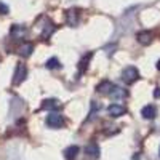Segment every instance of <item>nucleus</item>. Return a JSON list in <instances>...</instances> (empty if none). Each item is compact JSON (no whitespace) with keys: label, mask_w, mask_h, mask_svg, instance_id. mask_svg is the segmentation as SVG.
Returning <instances> with one entry per match:
<instances>
[{"label":"nucleus","mask_w":160,"mask_h":160,"mask_svg":"<svg viewBox=\"0 0 160 160\" xmlns=\"http://www.w3.org/2000/svg\"><path fill=\"white\" fill-rule=\"evenodd\" d=\"M138 78H139V72H138L136 68H133V66H128V68L123 69V72H122V80H123L127 85L135 83Z\"/></svg>","instance_id":"f257e3e1"},{"label":"nucleus","mask_w":160,"mask_h":160,"mask_svg":"<svg viewBox=\"0 0 160 160\" xmlns=\"http://www.w3.org/2000/svg\"><path fill=\"white\" fill-rule=\"evenodd\" d=\"M8 13V7L3 5V3H0V15H7Z\"/></svg>","instance_id":"a211bd4d"},{"label":"nucleus","mask_w":160,"mask_h":160,"mask_svg":"<svg viewBox=\"0 0 160 160\" xmlns=\"http://www.w3.org/2000/svg\"><path fill=\"white\" fill-rule=\"evenodd\" d=\"M111 98H114V99H120V98H125L127 96V91L125 90H122V88H118V87H114L112 90H111Z\"/></svg>","instance_id":"4468645a"},{"label":"nucleus","mask_w":160,"mask_h":160,"mask_svg":"<svg viewBox=\"0 0 160 160\" xmlns=\"http://www.w3.org/2000/svg\"><path fill=\"white\" fill-rule=\"evenodd\" d=\"M158 154H160V151H158Z\"/></svg>","instance_id":"412c9836"},{"label":"nucleus","mask_w":160,"mask_h":160,"mask_svg":"<svg viewBox=\"0 0 160 160\" xmlns=\"http://www.w3.org/2000/svg\"><path fill=\"white\" fill-rule=\"evenodd\" d=\"M125 112H127V109L123 108V106H120V104H111L108 108V114L111 117H120V115H123Z\"/></svg>","instance_id":"423d86ee"},{"label":"nucleus","mask_w":160,"mask_h":160,"mask_svg":"<svg viewBox=\"0 0 160 160\" xmlns=\"http://www.w3.org/2000/svg\"><path fill=\"white\" fill-rule=\"evenodd\" d=\"M157 69H158V71H160V59H158V61H157Z\"/></svg>","instance_id":"aec40b11"},{"label":"nucleus","mask_w":160,"mask_h":160,"mask_svg":"<svg viewBox=\"0 0 160 160\" xmlns=\"http://www.w3.org/2000/svg\"><path fill=\"white\" fill-rule=\"evenodd\" d=\"M136 40H138L141 45H151V42H152V32L141 31V32L136 34Z\"/></svg>","instance_id":"39448f33"},{"label":"nucleus","mask_w":160,"mask_h":160,"mask_svg":"<svg viewBox=\"0 0 160 160\" xmlns=\"http://www.w3.org/2000/svg\"><path fill=\"white\" fill-rule=\"evenodd\" d=\"M47 69H58V68H61V64H59V61H58V58H50L48 61H47Z\"/></svg>","instance_id":"dca6fc26"},{"label":"nucleus","mask_w":160,"mask_h":160,"mask_svg":"<svg viewBox=\"0 0 160 160\" xmlns=\"http://www.w3.org/2000/svg\"><path fill=\"white\" fill-rule=\"evenodd\" d=\"M154 98H160V88L158 87L154 90Z\"/></svg>","instance_id":"6ab92c4d"},{"label":"nucleus","mask_w":160,"mask_h":160,"mask_svg":"<svg viewBox=\"0 0 160 160\" xmlns=\"http://www.w3.org/2000/svg\"><path fill=\"white\" fill-rule=\"evenodd\" d=\"M66 21H68L69 26H77V22H78V10L71 8L68 13H66Z\"/></svg>","instance_id":"0eeeda50"},{"label":"nucleus","mask_w":160,"mask_h":160,"mask_svg":"<svg viewBox=\"0 0 160 160\" xmlns=\"http://www.w3.org/2000/svg\"><path fill=\"white\" fill-rule=\"evenodd\" d=\"M10 34L15 37V38H22V37L26 35V28H24V26H19V24H15V26L11 28Z\"/></svg>","instance_id":"1a4fd4ad"},{"label":"nucleus","mask_w":160,"mask_h":160,"mask_svg":"<svg viewBox=\"0 0 160 160\" xmlns=\"http://www.w3.org/2000/svg\"><path fill=\"white\" fill-rule=\"evenodd\" d=\"M91 53H88V55L87 56H83V59L82 61H80V66H78V69H80V72H83L87 68H88V62H90V59H91Z\"/></svg>","instance_id":"f3484780"},{"label":"nucleus","mask_w":160,"mask_h":160,"mask_svg":"<svg viewBox=\"0 0 160 160\" xmlns=\"http://www.w3.org/2000/svg\"><path fill=\"white\" fill-rule=\"evenodd\" d=\"M47 125L50 128H61L64 125V118L58 112H51V114L47 115Z\"/></svg>","instance_id":"f03ea898"},{"label":"nucleus","mask_w":160,"mask_h":160,"mask_svg":"<svg viewBox=\"0 0 160 160\" xmlns=\"http://www.w3.org/2000/svg\"><path fill=\"white\" fill-rule=\"evenodd\" d=\"M34 51V45L32 43H24L21 48H19V55L24 56V58H29Z\"/></svg>","instance_id":"ddd939ff"},{"label":"nucleus","mask_w":160,"mask_h":160,"mask_svg":"<svg viewBox=\"0 0 160 160\" xmlns=\"http://www.w3.org/2000/svg\"><path fill=\"white\" fill-rule=\"evenodd\" d=\"M56 31V28H55V24H51V22H48L45 28H43V31H42V38H48V37H51V34Z\"/></svg>","instance_id":"2eb2a0df"},{"label":"nucleus","mask_w":160,"mask_h":160,"mask_svg":"<svg viewBox=\"0 0 160 160\" xmlns=\"http://www.w3.org/2000/svg\"><path fill=\"white\" fill-rule=\"evenodd\" d=\"M112 88H114L112 82H109V80H102V82L96 87V91H99V93H111Z\"/></svg>","instance_id":"f8f14e48"},{"label":"nucleus","mask_w":160,"mask_h":160,"mask_svg":"<svg viewBox=\"0 0 160 160\" xmlns=\"http://www.w3.org/2000/svg\"><path fill=\"white\" fill-rule=\"evenodd\" d=\"M26 75H28V68L22 62H19L15 69V74H13V85H19L26 78Z\"/></svg>","instance_id":"7ed1b4c3"},{"label":"nucleus","mask_w":160,"mask_h":160,"mask_svg":"<svg viewBox=\"0 0 160 160\" xmlns=\"http://www.w3.org/2000/svg\"><path fill=\"white\" fill-rule=\"evenodd\" d=\"M77 154H78V146H69V148L64 151V158L66 160H75Z\"/></svg>","instance_id":"9d476101"},{"label":"nucleus","mask_w":160,"mask_h":160,"mask_svg":"<svg viewBox=\"0 0 160 160\" xmlns=\"http://www.w3.org/2000/svg\"><path fill=\"white\" fill-rule=\"evenodd\" d=\"M141 115H142L144 118H148V120L155 118V115H157V109H155V106H152V104L144 106L142 111H141Z\"/></svg>","instance_id":"6e6552de"},{"label":"nucleus","mask_w":160,"mask_h":160,"mask_svg":"<svg viewBox=\"0 0 160 160\" xmlns=\"http://www.w3.org/2000/svg\"><path fill=\"white\" fill-rule=\"evenodd\" d=\"M99 154H101V149H99V146L95 142V141H91L87 148H85V157L88 160H96L99 158Z\"/></svg>","instance_id":"20e7f679"},{"label":"nucleus","mask_w":160,"mask_h":160,"mask_svg":"<svg viewBox=\"0 0 160 160\" xmlns=\"http://www.w3.org/2000/svg\"><path fill=\"white\" fill-rule=\"evenodd\" d=\"M42 108H43V109H48V111H55V109H58V108H59V101H58V99H55V98L45 99V101L42 102Z\"/></svg>","instance_id":"9b49d317"}]
</instances>
